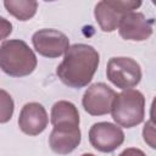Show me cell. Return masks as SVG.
Here are the masks:
<instances>
[{"label": "cell", "mask_w": 156, "mask_h": 156, "mask_svg": "<svg viewBox=\"0 0 156 156\" xmlns=\"http://www.w3.org/2000/svg\"><path fill=\"white\" fill-rule=\"evenodd\" d=\"M150 121L156 126V96L152 100L151 108H150Z\"/></svg>", "instance_id": "17"}, {"label": "cell", "mask_w": 156, "mask_h": 156, "mask_svg": "<svg viewBox=\"0 0 156 156\" xmlns=\"http://www.w3.org/2000/svg\"><path fill=\"white\" fill-rule=\"evenodd\" d=\"M89 141L101 152H112L124 141L123 130L110 122L94 123L89 130Z\"/></svg>", "instance_id": "7"}, {"label": "cell", "mask_w": 156, "mask_h": 156, "mask_svg": "<svg viewBox=\"0 0 156 156\" xmlns=\"http://www.w3.org/2000/svg\"><path fill=\"white\" fill-rule=\"evenodd\" d=\"M32 43L37 52L45 57H58L69 49L66 34L56 29H39L32 37Z\"/></svg>", "instance_id": "8"}, {"label": "cell", "mask_w": 156, "mask_h": 156, "mask_svg": "<svg viewBox=\"0 0 156 156\" xmlns=\"http://www.w3.org/2000/svg\"><path fill=\"white\" fill-rule=\"evenodd\" d=\"M106 76L112 84L126 90L139 84L141 68L139 63L130 57H111L107 62Z\"/></svg>", "instance_id": "5"}, {"label": "cell", "mask_w": 156, "mask_h": 156, "mask_svg": "<svg viewBox=\"0 0 156 156\" xmlns=\"http://www.w3.org/2000/svg\"><path fill=\"white\" fill-rule=\"evenodd\" d=\"M0 67L11 77H24L35 69L37 57L23 40H5L0 46Z\"/></svg>", "instance_id": "2"}, {"label": "cell", "mask_w": 156, "mask_h": 156, "mask_svg": "<svg viewBox=\"0 0 156 156\" xmlns=\"http://www.w3.org/2000/svg\"><path fill=\"white\" fill-rule=\"evenodd\" d=\"M18 126L21 130L28 135H38L48 126V113L39 102L26 104L18 117Z\"/></svg>", "instance_id": "10"}, {"label": "cell", "mask_w": 156, "mask_h": 156, "mask_svg": "<svg viewBox=\"0 0 156 156\" xmlns=\"http://www.w3.org/2000/svg\"><path fill=\"white\" fill-rule=\"evenodd\" d=\"M113 121L124 128H132L144 121L145 98L135 89H126L117 94L112 105Z\"/></svg>", "instance_id": "3"}, {"label": "cell", "mask_w": 156, "mask_h": 156, "mask_svg": "<svg viewBox=\"0 0 156 156\" xmlns=\"http://www.w3.org/2000/svg\"><path fill=\"white\" fill-rule=\"evenodd\" d=\"M80 143L79 128H54L49 144L54 152L60 155H67L72 152Z\"/></svg>", "instance_id": "11"}, {"label": "cell", "mask_w": 156, "mask_h": 156, "mask_svg": "<svg viewBox=\"0 0 156 156\" xmlns=\"http://www.w3.org/2000/svg\"><path fill=\"white\" fill-rule=\"evenodd\" d=\"M4 6L17 20L28 21L35 15L38 2L34 0H5Z\"/></svg>", "instance_id": "13"}, {"label": "cell", "mask_w": 156, "mask_h": 156, "mask_svg": "<svg viewBox=\"0 0 156 156\" xmlns=\"http://www.w3.org/2000/svg\"><path fill=\"white\" fill-rule=\"evenodd\" d=\"M119 35L126 40L143 41L152 34V27L150 21L141 12L126 13L118 26Z\"/></svg>", "instance_id": "9"}, {"label": "cell", "mask_w": 156, "mask_h": 156, "mask_svg": "<svg viewBox=\"0 0 156 156\" xmlns=\"http://www.w3.org/2000/svg\"><path fill=\"white\" fill-rule=\"evenodd\" d=\"M99 66V52L90 45L74 44L66 51L56 73L71 88H83L90 83Z\"/></svg>", "instance_id": "1"}, {"label": "cell", "mask_w": 156, "mask_h": 156, "mask_svg": "<svg viewBox=\"0 0 156 156\" xmlns=\"http://www.w3.org/2000/svg\"><path fill=\"white\" fill-rule=\"evenodd\" d=\"M152 4H154V5H155V6H156V1H152Z\"/></svg>", "instance_id": "19"}, {"label": "cell", "mask_w": 156, "mask_h": 156, "mask_svg": "<svg viewBox=\"0 0 156 156\" xmlns=\"http://www.w3.org/2000/svg\"><path fill=\"white\" fill-rule=\"evenodd\" d=\"M1 123H5L7 122L12 113H13V101L11 99V96L5 91V90H1Z\"/></svg>", "instance_id": "14"}, {"label": "cell", "mask_w": 156, "mask_h": 156, "mask_svg": "<svg viewBox=\"0 0 156 156\" xmlns=\"http://www.w3.org/2000/svg\"><path fill=\"white\" fill-rule=\"evenodd\" d=\"M116 91L105 83L91 84L83 95V107L91 116H102L112 110Z\"/></svg>", "instance_id": "6"}, {"label": "cell", "mask_w": 156, "mask_h": 156, "mask_svg": "<svg viewBox=\"0 0 156 156\" xmlns=\"http://www.w3.org/2000/svg\"><path fill=\"white\" fill-rule=\"evenodd\" d=\"M143 138L150 147L156 149V126L151 121H147L145 123L143 128Z\"/></svg>", "instance_id": "15"}, {"label": "cell", "mask_w": 156, "mask_h": 156, "mask_svg": "<svg viewBox=\"0 0 156 156\" xmlns=\"http://www.w3.org/2000/svg\"><path fill=\"white\" fill-rule=\"evenodd\" d=\"M82 156H94V155L93 154H83Z\"/></svg>", "instance_id": "18"}, {"label": "cell", "mask_w": 156, "mask_h": 156, "mask_svg": "<svg viewBox=\"0 0 156 156\" xmlns=\"http://www.w3.org/2000/svg\"><path fill=\"white\" fill-rule=\"evenodd\" d=\"M51 124L54 128H79L77 107L66 100L55 102L51 108Z\"/></svg>", "instance_id": "12"}, {"label": "cell", "mask_w": 156, "mask_h": 156, "mask_svg": "<svg viewBox=\"0 0 156 156\" xmlns=\"http://www.w3.org/2000/svg\"><path fill=\"white\" fill-rule=\"evenodd\" d=\"M118 156H146L144 151H141L140 149H135V147H128L126 150H123Z\"/></svg>", "instance_id": "16"}, {"label": "cell", "mask_w": 156, "mask_h": 156, "mask_svg": "<svg viewBox=\"0 0 156 156\" xmlns=\"http://www.w3.org/2000/svg\"><path fill=\"white\" fill-rule=\"evenodd\" d=\"M141 5V1L130 0H104L96 4L94 15L104 32H113L126 13L133 12Z\"/></svg>", "instance_id": "4"}]
</instances>
